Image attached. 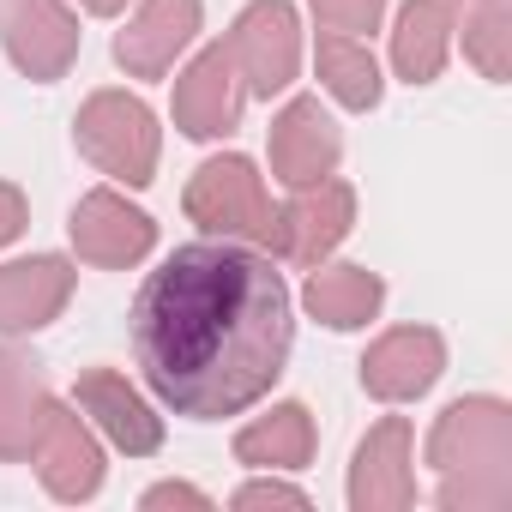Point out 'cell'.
<instances>
[{"instance_id":"obj_1","label":"cell","mask_w":512,"mask_h":512,"mask_svg":"<svg viewBox=\"0 0 512 512\" xmlns=\"http://www.w3.org/2000/svg\"><path fill=\"white\" fill-rule=\"evenodd\" d=\"M284 272L253 247L193 241L139 284L133 350L151 392L193 422L241 416L266 398L290 356Z\"/></svg>"},{"instance_id":"obj_2","label":"cell","mask_w":512,"mask_h":512,"mask_svg":"<svg viewBox=\"0 0 512 512\" xmlns=\"http://www.w3.org/2000/svg\"><path fill=\"white\" fill-rule=\"evenodd\" d=\"M235 49L247 55V73L260 91H278L290 85V61H296V19L284 0H266V7H253L241 25H235Z\"/></svg>"},{"instance_id":"obj_3","label":"cell","mask_w":512,"mask_h":512,"mask_svg":"<svg viewBox=\"0 0 512 512\" xmlns=\"http://www.w3.org/2000/svg\"><path fill=\"white\" fill-rule=\"evenodd\" d=\"M338 157V133L332 121L320 115V103H296L284 121H278V163H284V181H320L326 163Z\"/></svg>"},{"instance_id":"obj_4","label":"cell","mask_w":512,"mask_h":512,"mask_svg":"<svg viewBox=\"0 0 512 512\" xmlns=\"http://www.w3.org/2000/svg\"><path fill=\"white\" fill-rule=\"evenodd\" d=\"M73 235H79L91 253H103V260H133V253H145V241H151V217L127 211V205L109 199V193H91V199L79 205V217H73Z\"/></svg>"},{"instance_id":"obj_5","label":"cell","mask_w":512,"mask_h":512,"mask_svg":"<svg viewBox=\"0 0 512 512\" xmlns=\"http://www.w3.org/2000/svg\"><path fill=\"white\" fill-rule=\"evenodd\" d=\"M187 205H193L199 217H211L205 229H235V217H241V211L266 217V211H260V187H253V169H247L241 157L205 163V169H199V187L187 193Z\"/></svg>"},{"instance_id":"obj_6","label":"cell","mask_w":512,"mask_h":512,"mask_svg":"<svg viewBox=\"0 0 512 512\" xmlns=\"http://www.w3.org/2000/svg\"><path fill=\"white\" fill-rule=\"evenodd\" d=\"M193 19H199V0H151V7H145V25L127 31V37L115 43V55L133 61V67H151V73H157V67L169 61V49L187 43Z\"/></svg>"},{"instance_id":"obj_7","label":"cell","mask_w":512,"mask_h":512,"mask_svg":"<svg viewBox=\"0 0 512 512\" xmlns=\"http://www.w3.org/2000/svg\"><path fill=\"white\" fill-rule=\"evenodd\" d=\"M223 79H229L223 49H217V55H205V61L187 73V85H181V121H187V133H193V139L229 133V121H235V91H229Z\"/></svg>"},{"instance_id":"obj_8","label":"cell","mask_w":512,"mask_h":512,"mask_svg":"<svg viewBox=\"0 0 512 512\" xmlns=\"http://www.w3.org/2000/svg\"><path fill=\"white\" fill-rule=\"evenodd\" d=\"M440 49H446V7L440 0H410L398 25V73L410 85H428L440 73Z\"/></svg>"},{"instance_id":"obj_9","label":"cell","mask_w":512,"mask_h":512,"mask_svg":"<svg viewBox=\"0 0 512 512\" xmlns=\"http://www.w3.org/2000/svg\"><path fill=\"white\" fill-rule=\"evenodd\" d=\"M79 398L103 410V428H109L121 446H133V452H151V446H157V422L145 416V404H139L115 374H91V380L79 386Z\"/></svg>"},{"instance_id":"obj_10","label":"cell","mask_w":512,"mask_h":512,"mask_svg":"<svg viewBox=\"0 0 512 512\" xmlns=\"http://www.w3.org/2000/svg\"><path fill=\"white\" fill-rule=\"evenodd\" d=\"M374 302H380V284L368 272H314L308 284V308L326 314L332 326H362Z\"/></svg>"},{"instance_id":"obj_11","label":"cell","mask_w":512,"mask_h":512,"mask_svg":"<svg viewBox=\"0 0 512 512\" xmlns=\"http://www.w3.org/2000/svg\"><path fill=\"white\" fill-rule=\"evenodd\" d=\"M0 296H7V308H0V326H37V314L61 296V260L7 266V278H0Z\"/></svg>"},{"instance_id":"obj_12","label":"cell","mask_w":512,"mask_h":512,"mask_svg":"<svg viewBox=\"0 0 512 512\" xmlns=\"http://www.w3.org/2000/svg\"><path fill=\"white\" fill-rule=\"evenodd\" d=\"M320 67L332 73V91H338L344 103H356V109L380 103V73H374V61H368L350 37H326V43H320Z\"/></svg>"},{"instance_id":"obj_13","label":"cell","mask_w":512,"mask_h":512,"mask_svg":"<svg viewBox=\"0 0 512 512\" xmlns=\"http://www.w3.org/2000/svg\"><path fill=\"white\" fill-rule=\"evenodd\" d=\"M314 7H320L326 19H338L344 31H368L374 13H380V0H314Z\"/></svg>"},{"instance_id":"obj_14","label":"cell","mask_w":512,"mask_h":512,"mask_svg":"<svg viewBox=\"0 0 512 512\" xmlns=\"http://www.w3.org/2000/svg\"><path fill=\"white\" fill-rule=\"evenodd\" d=\"M7 235H19V193L0 187V241H7Z\"/></svg>"},{"instance_id":"obj_15","label":"cell","mask_w":512,"mask_h":512,"mask_svg":"<svg viewBox=\"0 0 512 512\" xmlns=\"http://www.w3.org/2000/svg\"><path fill=\"white\" fill-rule=\"evenodd\" d=\"M91 7H97V13H115V7H121V0H91Z\"/></svg>"}]
</instances>
